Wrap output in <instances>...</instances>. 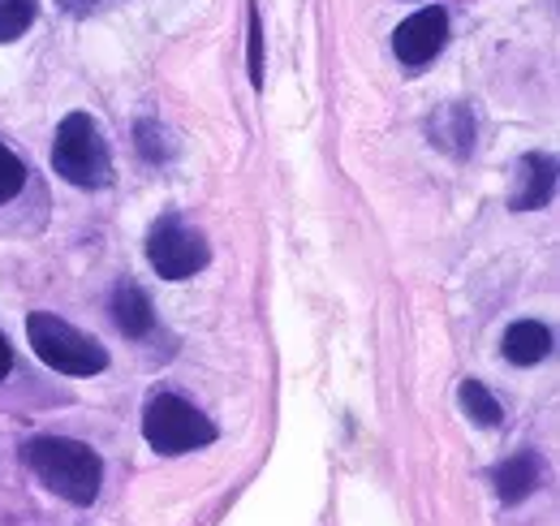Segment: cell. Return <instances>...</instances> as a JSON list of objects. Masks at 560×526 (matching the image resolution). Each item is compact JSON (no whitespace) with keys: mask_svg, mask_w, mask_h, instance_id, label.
I'll return each mask as SVG.
<instances>
[{"mask_svg":"<svg viewBox=\"0 0 560 526\" xmlns=\"http://www.w3.org/2000/svg\"><path fill=\"white\" fill-rule=\"evenodd\" d=\"M462 406H466V414H470L479 428H495L500 414H504L500 401L483 388V379H466V384H462Z\"/></svg>","mask_w":560,"mask_h":526,"instance_id":"11","label":"cell"},{"mask_svg":"<svg viewBox=\"0 0 560 526\" xmlns=\"http://www.w3.org/2000/svg\"><path fill=\"white\" fill-rule=\"evenodd\" d=\"M52 168L78 186V190H100L108 186L113 177V155L104 143V130L86 117V113H70L61 126H57V139H52Z\"/></svg>","mask_w":560,"mask_h":526,"instance_id":"4","label":"cell"},{"mask_svg":"<svg viewBox=\"0 0 560 526\" xmlns=\"http://www.w3.org/2000/svg\"><path fill=\"white\" fill-rule=\"evenodd\" d=\"M147 259L164 281H190L195 272H203L211 259L208 237L199 229H190L182 217H160L147 233Z\"/></svg>","mask_w":560,"mask_h":526,"instance_id":"5","label":"cell"},{"mask_svg":"<svg viewBox=\"0 0 560 526\" xmlns=\"http://www.w3.org/2000/svg\"><path fill=\"white\" fill-rule=\"evenodd\" d=\"M246 48H250V82L264 91V22H259V9L250 4L246 9Z\"/></svg>","mask_w":560,"mask_h":526,"instance_id":"15","label":"cell"},{"mask_svg":"<svg viewBox=\"0 0 560 526\" xmlns=\"http://www.w3.org/2000/svg\"><path fill=\"white\" fill-rule=\"evenodd\" d=\"M22 186H26V164H22V155L0 143V203H9Z\"/></svg>","mask_w":560,"mask_h":526,"instance_id":"14","label":"cell"},{"mask_svg":"<svg viewBox=\"0 0 560 526\" xmlns=\"http://www.w3.org/2000/svg\"><path fill=\"white\" fill-rule=\"evenodd\" d=\"M22 461L61 501H70L78 510L95 505L100 483H104V461H100V453L91 449V445L70 441V436H31L22 445Z\"/></svg>","mask_w":560,"mask_h":526,"instance_id":"1","label":"cell"},{"mask_svg":"<svg viewBox=\"0 0 560 526\" xmlns=\"http://www.w3.org/2000/svg\"><path fill=\"white\" fill-rule=\"evenodd\" d=\"M9 367H13V350H9V341L0 337V379L9 376Z\"/></svg>","mask_w":560,"mask_h":526,"instance_id":"16","label":"cell"},{"mask_svg":"<svg viewBox=\"0 0 560 526\" xmlns=\"http://www.w3.org/2000/svg\"><path fill=\"white\" fill-rule=\"evenodd\" d=\"M108 311H113V324L130 337V341H142L151 328H155V311H151V299L142 294L135 281H121L117 290H113V302H108Z\"/></svg>","mask_w":560,"mask_h":526,"instance_id":"10","label":"cell"},{"mask_svg":"<svg viewBox=\"0 0 560 526\" xmlns=\"http://www.w3.org/2000/svg\"><path fill=\"white\" fill-rule=\"evenodd\" d=\"M142 441L164 457L208 449L215 441V423L182 393H151L142 406Z\"/></svg>","mask_w":560,"mask_h":526,"instance_id":"2","label":"cell"},{"mask_svg":"<svg viewBox=\"0 0 560 526\" xmlns=\"http://www.w3.org/2000/svg\"><path fill=\"white\" fill-rule=\"evenodd\" d=\"M135 135H139L142 160H151V164H160V160H173V151H177V143H173V135H168V130H164L160 121L142 117L139 126H135Z\"/></svg>","mask_w":560,"mask_h":526,"instance_id":"12","label":"cell"},{"mask_svg":"<svg viewBox=\"0 0 560 526\" xmlns=\"http://www.w3.org/2000/svg\"><path fill=\"white\" fill-rule=\"evenodd\" d=\"M557 190V160L552 155H522L517 164V190H513V212H535V208H548Z\"/></svg>","mask_w":560,"mask_h":526,"instance_id":"7","label":"cell"},{"mask_svg":"<svg viewBox=\"0 0 560 526\" xmlns=\"http://www.w3.org/2000/svg\"><path fill=\"white\" fill-rule=\"evenodd\" d=\"M35 22V0H0V44H13Z\"/></svg>","mask_w":560,"mask_h":526,"instance_id":"13","label":"cell"},{"mask_svg":"<svg viewBox=\"0 0 560 526\" xmlns=\"http://www.w3.org/2000/svg\"><path fill=\"white\" fill-rule=\"evenodd\" d=\"M26 337H31V350L39 354V363H48L61 376H100L108 367V350L95 337L66 324L61 315L31 311L26 315Z\"/></svg>","mask_w":560,"mask_h":526,"instance_id":"3","label":"cell"},{"mask_svg":"<svg viewBox=\"0 0 560 526\" xmlns=\"http://www.w3.org/2000/svg\"><path fill=\"white\" fill-rule=\"evenodd\" d=\"M539 475H544L539 453L535 449L513 453V457H504V461L491 470V479H495V496H500L504 505H522V501L539 488Z\"/></svg>","mask_w":560,"mask_h":526,"instance_id":"8","label":"cell"},{"mask_svg":"<svg viewBox=\"0 0 560 526\" xmlns=\"http://www.w3.org/2000/svg\"><path fill=\"white\" fill-rule=\"evenodd\" d=\"M444 44H448V13L440 4H422L419 13H410L393 31V52L406 70H422L427 61H435Z\"/></svg>","mask_w":560,"mask_h":526,"instance_id":"6","label":"cell"},{"mask_svg":"<svg viewBox=\"0 0 560 526\" xmlns=\"http://www.w3.org/2000/svg\"><path fill=\"white\" fill-rule=\"evenodd\" d=\"M500 350H504V359L513 367H535V363H544L552 354V328L539 324V319H517V324L504 328Z\"/></svg>","mask_w":560,"mask_h":526,"instance_id":"9","label":"cell"}]
</instances>
